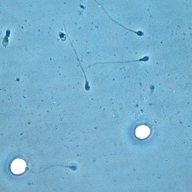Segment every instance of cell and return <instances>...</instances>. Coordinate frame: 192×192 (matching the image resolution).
Here are the masks:
<instances>
[{
    "mask_svg": "<svg viewBox=\"0 0 192 192\" xmlns=\"http://www.w3.org/2000/svg\"><path fill=\"white\" fill-rule=\"evenodd\" d=\"M95 2H96V3L98 4V5L100 6L101 7V8H102V10H103L104 11L105 13H106V15L108 16V17H109V18H110V19H111V20H112V21H113L114 22H115V23L117 24L118 25L122 27L123 28H124L125 29L127 30H128V31H130V32H133V33H134L136 34V35H137L138 36H140V37H142L144 35V33L143 32H142V31H134L132 30H130V29H129V28H126V27H125L124 26H123V25H122L121 24L118 23V22H116V21L114 20L113 19H112V18L110 17L109 16V15H108L107 12H106V11L105 10L104 8L103 7H102V6L101 5L100 3H99V2H98L97 1H95Z\"/></svg>",
    "mask_w": 192,
    "mask_h": 192,
    "instance_id": "obj_1",
    "label": "cell"
},
{
    "mask_svg": "<svg viewBox=\"0 0 192 192\" xmlns=\"http://www.w3.org/2000/svg\"><path fill=\"white\" fill-rule=\"evenodd\" d=\"M149 59V57L146 56L144 57L141 58L139 60H135V61H127V62H104V63H102V62H98V63H96L95 64H93V65H90L89 67H90L91 66H94V65H97V64H105L107 63H130V62H146L148 61Z\"/></svg>",
    "mask_w": 192,
    "mask_h": 192,
    "instance_id": "obj_2",
    "label": "cell"
}]
</instances>
